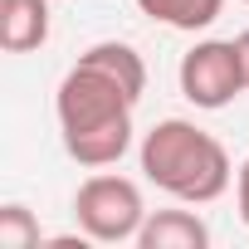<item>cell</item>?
Wrapping results in <instances>:
<instances>
[{"mask_svg": "<svg viewBox=\"0 0 249 249\" xmlns=\"http://www.w3.org/2000/svg\"><path fill=\"white\" fill-rule=\"evenodd\" d=\"M142 176L166 191L181 205H210L230 191L234 181V161L225 152V142L205 127H196L191 117H161L142 132L137 147Z\"/></svg>", "mask_w": 249, "mask_h": 249, "instance_id": "2", "label": "cell"}, {"mask_svg": "<svg viewBox=\"0 0 249 249\" xmlns=\"http://www.w3.org/2000/svg\"><path fill=\"white\" fill-rule=\"evenodd\" d=\"M137 244L142 249H205L210 225L196 210H152L142 234H137Z\"/></svg>", "mask_w": 249, "mask_h": 249, "instance_id": "6", "label": "cell"}, {"mask_svg": "<svg viewBox=\"0 0 249 249\" xmlns=\"http://www.w3.org/2000/svg\"><path fill=\"white\" fill-rule=\"evenodd\" d=\"M49 0H0V49L5 54H35L49 44Z\"/></svg>", "mask_w": 249, "mask_h": 249, "instance_id": "5", "label": "cell"}, {"mask_svg": "<svg viewBox=\"0 0 249 249\" xmlns=\"http://www.w3.org/2000/svg\"><path fill=\"white\" fill-rule=\"evenodd\" d=\"M234 44H239V64H244V83H249V30H239V35H234Z\"/></svg>", "mask_w": 249, "mask_h": 249, "instance_id": "10", "label": "cell"}, {"mask_svg": "<svg viewBox=\"0 0 249 249\" xmlns=\"http://www.w3.org/2000/svg\"><path fill=\"white\" fill-rule=\"evenodd\" d=\"M0 249H39V220L20 200L0 205Z\"/></svg>", "mask_w": 249, "mask_h": 249, "instance_id": "8", "label": "cell"}, {"mask_svg": "<svg viewBox=\"0 0 249 249\" xmlns=\"http://www.w3.org/2000/svg\"><path fill=\"white\" fill-rule=\"evenodd\" d=\"M142 93H147V64L132 44L122 39L88 44L54 88L64 152L88 171L117 166L132 147V112Z\"/></svg>", "mask_w": 249, "mask_h": 249, "instance_id": "1", "label": "cell"}, {"mask_svg": "<svg viewBox=\"0 0 249 249\" xmlns=\"http://www.w3.org/2000/svg\"><path fill=\"white\" fill-rule=\"evenodd\" d=\"M176 83H181V98L196 103L200 112L230 107L239 93H249L244 64H239V44L234 39H200V44H191L181 54Z\"/></svg>", "mask_w": 249, "mask_h": 249, "instance_id": "4", "label": "cell"}, {"mask_svg": "<svg viewBox=\"0 0 249 249\" xmlns=\"http://www.w3.org/2000/svg\"><path fill=\"white\" fill-rule=\"evenodd\" d=\"M244 5H249V0H244Z\"/></svg>", "mask_w": 249, "mask_h": 249, "instance_id": "11", "label": "cell"}, {"mask_svg": "<svg viewBox=\"0 0 249 249\" xmlns=\"http://www.w3.org/2000/svg\"><path fill=\"white\" fill-rule=\"evenodd\" d=\"M147 200L142 186L132 176H117V171H98L73 191V225L78 234H88L93 244H127L142 234L147 225Z\"/></svg>", "mask_w": 249, "mask_h": 249, "instance_id": "3", "label": "cell"}, {"mask_svg": "<svg viewBox=\"0 0 249 249\" xmlns=\"http://www.w3.org/2000/svg\"><path fill=\"white\" fill-rule=\"evenodd\" d=\"M137 10L166 30H181V35H196V30H210L225 10V0H137Z\"/></svg>", "mask_w": 249, "mask_h": 249, "instance_id": "7", "label": "cell"}, {"mask_svg": "<svg viewBox=\"0 0 249 249\" xmlns=\"http://www.w3.org/2000/svg\"><path fill=\"white\" fill-rule=\"evenodd\" d=\"M234 205H239V220L249 225V157H244L239 171H234Z\"/></svg>", "mask_w": 249, "mask_h": 249, "instance_id": "9", "label": "cell"}]
</instances>
